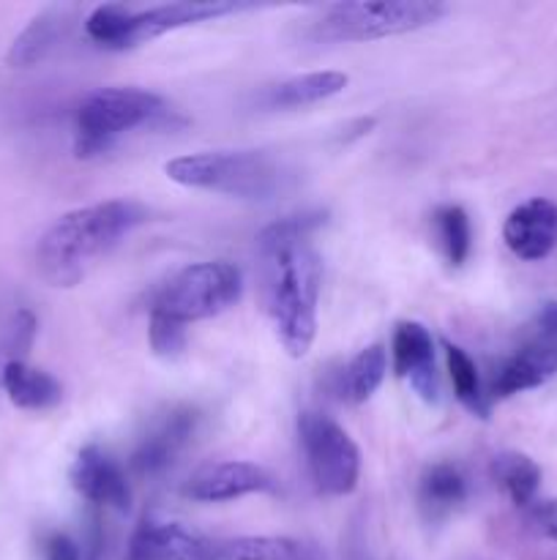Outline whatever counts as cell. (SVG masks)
Listing matches in <instances>:
<instances>
[{"label": "cell", "mask_w": 557, "mask_h": 560, "mask_svg": "<svg viewBox=\"0 0 557 560\" xmlns=\"http://www.w3.org/2000/svg\"><path fill=\"white\" fill-rule=\"evenodd\" d=\"M347 82L349 77L342 74V71H309V74L289 77V80L265 88L260 104L268 109L309 107V104L339 96L347 88Z\"/></svg>", "instance_id": "18"}, {"label": "cell", "mask_w": 557, "mask_h": 560, "mask_svg": "<svg viewBox=\"0 0 557 560\" xmlns=\"http://www.w3.org/2000/svg\"><path fill=\"white\" fill-rule=\"evenodd\" d=\"M167 102L142 88H98L87 93L74 115V153L93 159L140 126L167 118Z\"/></svg>", "instance_id": "6"}, {"label": "cell", "mask_w": 557, "mask_h": 560, "mask_svg": "<svg viewBox=\"0 0 557 560\" xmlns=\"http://www.w3.org/2000/svg\"><path fill=\"white\" fill-rule=\"evenodd\" d=\"M298 438L304 446L306 468L322 495L344 498L358 487L360 452L331 416L315 410L300 413Z\"/></svg>", "instance_id": "8"}, {"label": "cell", "mask_w": 557, "mask_h": 560, "mask_svg": "<svg viewBox=\"0 0 557 560\" xmlns=\"http://www.w3.org/2000/svg\"><path fill=\"white\" fill-rule=\"evenodd\" d=\"M557 375V337L530 331L528 339L497 366L489 383V399H508L513 394L530 392Z\"/></svg>", "instance_id": "11"}, {"label": "cell", "mask_w": 557, "mask_h": 560, "mask_svg": "<svg viewBox=\"0 0 557 560\" xmlns=\"http://www.w3.org/2000/svg\"><path fill=\"white\" fill-rule=\"evenodd\" d=\"M145 219L147 208L131 200H107L63 213L38 238V273L52 288H74L98 257L115 249Z\"/></svg>", "instance_id": "2"}, {"label": "cell", "mask_w": 557, "mask_h": 560, "mask_svg": "<svg viewBox=\"0 0 557 560\" xmlns=\"http://www.w3.org/2000/svg\"><path fill=\"white\" fill-rule=\"evenodd\" d=\"M147 339H151L153 353L162 359H175L186 350V326L167 320L162 315H151V328H147Z\"/></svg>", "instance_id": "26"}, {"label": "cell", "mask_w": 557, "mask_h": 560, "mask_svg": "<svg viewBox=\"0 0 557 560\" xmlns=\"http://www.w3.org/2000/svg\"><path fill=\"white\" fill-rule=\"evenodd\" d=\"M69 481L93 506L129 512L131 485L126 468L118 459L109 457L102 446H96V443H87L85 448H80V454L71 463Z\"/></svg>", "instance_id": "12"}, {"label": "cell", "mask_w": 557, "mask_h": 560, "mask_svg": "<svg viewBox=\"0 0 557 560\" xmlns=\"http://www.w3.org/2000/svg\"><path fill=\"white\" fill-rule=\"evenodd\" d=\"M276 490L278 481L268 468L244 459H227L191 474L180 492L194 503H227L244 495H271Z\"/></svg>", "instance_id": "10"}, {"label": "cell", "mask_w": 557, "mask_h": 560, "mask_svg": "<svg viewBox=\"0 0 557 560\" xmlns=\"http://www.w3.org/2000/svg\"><path fill=\"white\" fill-rule=\"evenodd\" d=\"M216 560H322L320 550L293 536H235L218 539Z\"/></svg>", "instance_id": "19"}, {"label": "cell", "mask_w": 557, "mask_h": 560, "mask_svg": "<svg viewBox=\"0 0 557 560\" xmlns=\"http://www.w3.org/2000/svg\"><path fill=\"white\" fill-rule=\"evenodd\" d=\"M470 498V479L457 463H435L418 481V509L426 523H442Z\"/></svg>", "instance_id": "16"}, {"label": "cell", "mask_w": 557, "mask_h": 560, "mask_svg": "<svg viewBox=\"0 0 557 560\" xmlns=\"http://www.w3.org/2000/svg\"><path fill=\"white\" fill-rule=\"evenodd\" d=\"M388 372V350L382 345H369L336 375V394L353 405H364L380 388Z\"/></svg>", "instance_id": "22"}, {"label": "cell", "mask_w": 557, "mask_h": 560, "mask_svg": "<svg viewBox=\"0 0 557 560\" xmlns=\"http://www.w3.org/2000/svg\"><path fill=\"white\" fill-rule=\"evenodd\" d=\"M169 180L189 189L213 191L235 200L262 202L287 186L289 175L268 151H200L169 159L164 164Z\"/></svg>", "instance_id": "3"}, {"label": "cell", "mask_w": 557, "mask_h": 560, "mask_svg": "<svg viewBox=\"0 0 557 560\" xmlns=\"http://www.w3.org/2000/svg\"><path fill=\"white\" fill-rule=\"evenodd\" d=\"M82 560H102V530H98V520L96 517H93L91 545H87V552H82Z\"/></svg>", "instance_id": "30"}, {"label": "cell", "mask_w": 557, "mask_h": 560, "mask_svg": "<svg viewBox=\"0 0 557 560\" xmlns=\"http://www.w3.org/2000/svg\"><path fill=\"white\" fill-rule=\"evenodd\" d=\"M502 241L519 260L538 262L557 249V202L530 197L508 213Z\"/></svg>", "instance_id": "14"}, {"label": "cell", "mask_w": 557, "mask_h": 560, "mask_svg": "<svg viewBox=\"0 0 557 560\" xmlns=\"http://www.w3.org/2000/svg\"><path fill=\"white\" fill-rule=\"evenodd\" d=\"M5 397L20 410H52L63 399V386L55 375L31 366L27 361H5L0 370Z\"/></svg>", "instance_id": "17"}, {"label": "cell", "mask_w": 557, "mask_h": 560, "mask_svg": "<svg viewBox=\"0 0 557 560\" xmlns=\"http://www.w3.org/2000/svg\"><path fill=\"white\" fill-rule=\"evenodd\" d=\"M391 359L396 377L407 381L426 405L440 402V372L435 364V339L429 328L415 320L399 323L393 331Z\"/></svg>", "instance_id": "13"}, {"label": "cell", "mask_w": 557, "mask_h": 560, "mask_svg": "<svg viewBox=\"0 0 557 560\" xmlns=\"http://www.w3.org/2000/svg\"><path fill=\"white\" fill-rule=\"evenodd\" d=\"M197 427H200V410L191 405H173L162 410L137 443L131 454V470L142 479L162 476L189 446L191 438L197 435Z\"/></svg>", "instance_id": "9"}, {"label": "cell", "mask_w": 557, "mask_h": 560, "mask_svg": "<svg viewBox=\"0 0 557 560\" xmlns=\"http://www.w3.org/2000/svg\"><path fill=\"white\" fill-rule=\"evenodd\" d=\"M42 558L44 560H82V550L69 534L63 530H49L42 539Z\"/></svg>", "instance_id": "28"}, {"label": "cell", "mask_w": 557, "mask_h": 560, "mask_svg": "<svg viewBox=\"0 0 557 560\" xmlns=\"http://www.w3.org/2000/svg\"><path fill=\"white\" fill-rule=\"evenodd\" d=\"M442 350H446L448 377H451L453 394H457V399L462 402V408L467 410V413L478 416V419H489L491 399L489 392L484 388V383H481L475 361L470 359L467 350H462L459 345L446 342Z\"/></svg>", "instance_id": "23"}, {"label": "cell", "mask_w": 557, "mask_h": 560, "mask_svg": "<svg viewBox=\"0 0 557 560\" xmlns=\"http://www.w3.org/2000/svg\"><path fill=\"white\" fill-rule=\"evenodd\" d=\"M249 5L224 3H197V0H178V3L151 5V9H134L126 3H104L87 14L85 33L93 44L104 49H131L140 44L153 42L178 27L200 25V22L218 20V16L235 14Z\"/></svg>", "instance_id": "4"}, {"label": "cell", "mask_w": 557, "mask_h": 560, "mask_svg": "<svg viewBox=\"0 0 557 560\" xmlns=\"http://www.w3.org/2000/svg\"><path fill=\"white\" fill-rule=\"evenodd\" d=\"M524 520H528L530 530L557 545V498L535 501L533 506L524 509Z\"/></svg>", "instance_id": "27"}, {"label": "cell", "mask_w": 557, "mask_h": 560, "mask_svg": "<svg viewBox=\"0 0 557 560\" xmlns=\"http://www.w3.org/2000/svg\"><path fill=\"white\" fill-rule=\"evenodd\" d=\"M325 222V213H295L268 224L257 235L262 304L278 342L293 359H304L317 337L322 260L311 235Z\"/></svg>", "instance_id": "1"}, {"label": "cell", "mask_w": 557, "mask_h": 560, "mask_svg": "<svg viewBox=\"0 0 557 560\" xmlns=\"http://www.w3.org/2000/svg\"><path fill=\"white\" fill-rule=\"evenodd\" d=\"M448 9L435 0H353L322 9L311 25L317 42H375V38L404 36L440 22Z\"/></svg>", "instance_id": "5"}, {"label": "cell", "mask_w": 557, "mask_h": 560, "mask_svg": "<svg viewBox=\"0 0 557 560\" xmlns=\"http://www.w3.org/2000/svg\"><path fill=\"white\" fill-rule=\"evenodd\" d=\"M489 476L497 487L508 495V501L519 509H528L538 501L541 474L538 463L522 452H500L491 457Z\"/></svg>", "instance_id": "21"}, {"label": "cell", "mask_w": 557, "mask_h": 560, "mask_svg": "<svg viewBox=\"0 0 557 560\" xmlns=\"http://www.w3.org/2000/svg\"><path fill=\"white\" fill-rule=\"evenodd\" d=\"M36 315L31 310H20L11 317L9 328L3 337V353L5 361H25V353L31 350L33 337H36Z\"/></svg>", "instance_id": "25"}, {"label": "cell", "mask_w": 557, "mask_h": 560, "mask_svg": "<svg viewBox=\"0 0 557 560\" xmlns=\"http://www.w3.org/2000/svg\"><path fill=\"white\" fill-rule=\"evenodd\" d=\"M63 31H66L63 11L44 9L42 14L33 16V20L27 22L25 31L14 38L5 60H9V66H14V69H31V66L42 63V60L58 47V42L63 38Z\"/></svg>", "instance_id": "20"}, {"label": "cell", "mask_w": 557, "mask_h": 560, "mask_svg": "<svg viewBox=\"0 0 557 560\" xmlns=\"http://www.w3.org/2000/svg\"><path fill=\"white\" fill-rule=\"evenodd\" d=\"M240 295H244V273L238 266L227 260L194 262L180 268L158 288L151 315L189 326L222 315L238 304Z\"/></svg>", "instance_id": "7"}, {"label": "cell", "mask_w": 557, "mask_h": 560, "mask_svg": "<svg viewBox=\"0 0 557 560\" xmlns=\"http://www.w3.org/2000/svg\"><path fill=\"white\" fill-rule=\"evenodd\" d=\"M431 228H435L437 246L446 255L453 268L464 266L473 252V228L470 217L462 206H440L431 213Z\"/></svg>", "instance_id": "24"}, {"label": "cell", "mask_w": 557, "mask_h": 560, "mask_svg": "<svg viewBox=\"0 0 557 560\" xmlns=\"http://www.w3.org/2000/svg\"><path fill=\"white\" fill-rule=\"evenodd\" d=\"M530 331L546 334V337H557V301H546L538 310V315L533 317V326Z\"/></svg>", "instance_id": "29"}, {"label": "cell", "mask_w": 557, "mask_h": 560, "mask_svg": "<svg viewBox=\"0 0 557 560\" xmlns=\"http://www.w3.org/2000/svg\"><path fill=\"white\" fill-rule=\"evenodd\" d=\"M218 539L183 528L180 523L145 520L134 530L126 560H216Z\"/></svg>", "instance_id": "15"}]
</instances>
